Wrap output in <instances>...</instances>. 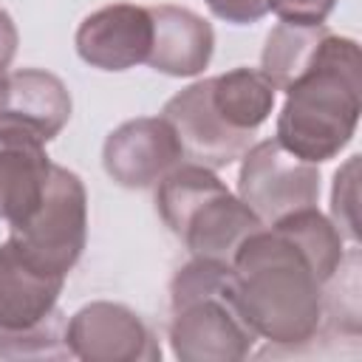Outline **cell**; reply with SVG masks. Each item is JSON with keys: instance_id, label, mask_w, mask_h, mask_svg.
I'll use <instances>...</instances> for the list:
<instances>
[{"instance_id": "6da1fadb", "label": "cell", "mask_w": 362, "mask_h": 362, "mask_svg": "<svg viewBox=\"0 0 362 362\" xmlns=\"http://www.w3.org/2000/svg\"><path fill=\"white\" fill-rule=\"evenodd\" d=\"M345 263V238L317 206L297 209L252 232L232 257L238 305L257 337L280 348L317 339L325 286Z\"/></svg>"}, {"instance_id": "7a4b0ae2", "label": "cell", "mask_w": 362, "mask_h": 362, "mask_svg": "<svg viewBox=\"0 0 362 362\" xmlns=\"http://www.w3.org/2000/svg\"><path fill=\"white\" fill-rule=\"evenodd\" d=\"M362 113L359 42L325 31L305 68L286 88L277 116V141L311 161L337 158L354 139Z\"/></svg>"}, {"instance_id": "3957f363", "label": "cell", "mask_w": 362, "mask_h": 362, "mask_svg": "<svg viewBox=\"0 0 362 362\" xmlns=\"http://www.w3.org/2000/svg\"><path fill=\"white\" fill-rule=\"evenodd\" d=\"M170 348L181 362H240L255 348V328L238 305L232 263L192 257L170 283Z\"/></svg>"}, {"instance_id": "277c9868", "label": "cell", "mask_w": 362, "mask_h": 362, "mask_svg": "<svg viewBox=\"0 0 362 362\" xmlns=\"http://www.w3.org/2000/svg\"><path fill=\"white\" fill-rule=\"evenodd\" d=\"M156 209L167 229L192 252L232 263L238 246L263 221L209 167L181 161L156 184Z\"/></svg>"}, {"instance_id": "5b68a950", "label": "cell", "mask_w": 362, "mask_h": 362, "mask_svg": "<svg viewBox=\"0 0 362 362\" xmlns=\"http://www.w3.org/2000/svg\"><path fill=\"white\" fill-rule=\"evenodd\" d=\"M8 235L37 263L68 277L88 240V192L82 178L54 164L37 212L25 223L8 229Z\"/></svg>"}, {"instance_id": "8992f818", "label": "cell", "mask_w": 362, "mask_h": 362, "mask_svg": "<svg viewBox=\"0 0 362 362\" xmlns=\"http://www.w3.org/2000/svg\"><path fill=\"white\" fill-rule=\"evenodd\" d=\"M238 195L240 201L272 226L274 221L317 206L320 201V170L317 164L288 153L277 139L252 144L240 156Z\"/></svg>"}, {"instance_id": "52a82bcc", "label": "cell", "mask_w": 362, "mask_h": 362, "mask_svg": "<svg viewBox=\"0 0 362 362\" xmlns=\"http://www.w3.org/2000/svg\"><path fill=\"white\" fill-rule=\"evenodd\" d=\"M71 356L82 362H158L161 348L150 325L124 303L96 300L65 325Z\"/></svg>"}, {"instance_id": "ba28073f", "label": "cell", "mask_w": 362, "mask_h": 362, "mask_svg": "<svg viewBox=\"0 0 362 362\" xmlns=\"http://www.w3.org/2000/svg\"><path fill=\"white\" fill-rule=\"evenodd\" d=\"M181 161L178 136L164 116L130 119L102 144V167L124 189H150Z\"/></svg>"}, {"instance_id": "9c48e42d", "label": "cell", "mask_w": 362, "mask_h": 362, "mask_svg": "<svg viewBox=\"0 0 362 362\" xmlns=\"http://www.w3.org/2000/svg\"><path fill=\"white\" fill-rule=\"evenodd\" d=\"M161 116L175 130L184 158L209 170L229 167L232 161H238L252 147L255 139L249 133L232 130L221 119V113L209 99L206 79H198L184 90H178L173 99H167Z\"/></svg>"}, {"instance_id": "30bf717a", "label": "cell", "mask_w": 362, "mask_h": 362, "mask_svg": "<svg viewBox=\"0 0 362 362\" xmlns=\"http://www.w3.org/2000/svg\"><path fill=\"white\" fill-rule=\"evenodd\" d=\"M150 42V8L136 3L102 6L90 11L74 34L79 59L99 71H127L147 62Z\"/></svg>"}, {"instance_id": "8fae6325", "label": "cell", "mask_w": 362, "mask_h": 362, "mask_svg": "<svg viewBox=\"0 0 362 362\" xmlns=\"http://www.w3.org/2000/svg\"><path fill=\"white\" fill-rule=\"evenodd\" d=\"M74 110L68 85L42 68H20L0 76V127H14L51 141Z\"/></svg>"}, {"instance_id": "7c38bea8", "label": "cell", "mask_w": 362, "mask_h": 362, "mask_svg": "<svg viewBox=\"0 0 362 362\" xmlns=\"http://www.w3.org/2000/svg\"><path fill=\"white\" fill-rule=\"evenodd\" d=\"M65 274L37 263L11 235L0 243V331H20L45 320L62 294Z\"/></svg>"}, {"instance_id": "4fadbf2b", "label": "cell", "mask_w": 362, "mask_h": 362, "mask_svg": "<svg viewBox=\"0 0 362 362\" xmlns=\"http://www.w3.org/2000/svg\"><path fill=\"white\" fill-rule=\"evenodd\" d=\"M51 156L45 153V141L25 130L0 127V221L8 229L25 223L51 178Z\"/></svg>"}, {"instance_id": "5bb4252c", "label": "cell", "mask_w": 362, "mask_h": 362, "mask_svg": "<svg viewBox=\"0 0 362 362\" xmlns=\"http://www.w3.org/2000/svg\"><path fill=\"white\" fill-rule=\"evenodd\" d=\"M153 20V42L147 65L167 76H198L212 59V25L184 6H147Z\"/></svg>"}, {"instance_id": "9a60e30c", "label": "cell", "mask_w": 362, "mask_h": 362, "mask_svg": "<svg viewBox=\"0 0 362 362\" xmlns=\"http://www.w3.org/2000/svg\"><path fill=\"white\" fill-rule=\"evenodd\" d=\"M209 99L221 119L238 130L255 136V130L272 116L277 88L260 68H232L209 76Z\"/></svg>"}, {"instance_id": "2e32d148", "label": "cell", "mask_w": 362, "mask_h": 362, "mask_svg": "<svg viewBox=\"0 0 362 362\" xmlns=\"http://www.w3.org/2000/svg\"><path fill=\"white\" fill-rule=\"evenodd\" d=\"M325 31H328L325 25H297V23H277L269 31L260 54V71L272 79L277 90H286L291 79L305 68Z\"/></svg>"}, {"instance_id": "e0dca14e", "label": "cell", "mask_w": 362, "mask_h": 362, "mask_svg": "<svg viewBox=\"0 0 362 362\" xmlns=\"http://www.w3.org/2000/svg\"><path fill=\"white\" fill-rule=\"evenodd\" d=\"M65 314L54 308L37 325L20 331H0V359H65L71 356L65 342Z\"/></svg>"}, {"instance_id": "ac0fdd59", "label": "cell", "mask_w": 362, "mask_h": 362, "mask_svg": "<svg viewBox=\"0 0 362 362\" xmlns=\"http://www.w3.org/2000/svg\"><path fill=\"white\" fill-rule=\"evenodd\" d=\"M356 170H359V156H351L334 175V189H331V221L342 232V238L356 240L359 235V221H356Z\"/></svg>"}, {"instance_id": "d6986e66", "label": "cell", "mask_w": 362, "mask_h": 362, "mask_svg": "<svg viewBox=\"0 0 362 362\" xmlns=\"http://www.w3.org/2000/svg\"><path fill=\"white\" fill-rule=\"evenodd\" d=\"M266 8L280 17V23L297 25H325L337 0H266Z\"/></svg>"}, {"instance_id": "ffe728a7", "label": "cell", "mask_w": 362, "mask_h": 362, "mask_svg": "<svg viewBox=\"0 0 362 362\" xmlns=\"http://www.w3.org/2000/svg\"><path fill=\"white\" fill-rule=\"evenodd\" d=\"M209 11L218 20H226L232 25H249L266 17V0H204Z\"/></svg>"}, {"instance_id": "44dd1931", "label": "cell", "mask_w": 362, "mask_h": 362, "mask_svg": "<svg viewBox=\"0 0 362 362\" xmlns=\"http://www.w3.org/2000/svg\"><path fill=\"white\" fill-rule=\"evenodd\" d=\"M17 45H20L17 25H14L11 14L6 8H0V76L8 74V68L14 62V54H17Z\"/></svg>"}]
</instances>
